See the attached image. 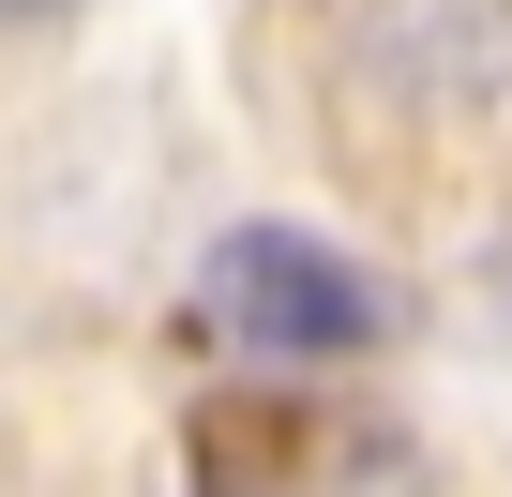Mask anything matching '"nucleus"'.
Listing matches in <instances>:
<instances>
[{
  "label": "nucleus",
  "instance_id": "nucleus-4",
  "mask_svg": "<svg viewBox=\"0 0 512 497\" xmlns=\"http://www.w3.org/2000/svg\"><path fill=\"white\" fill-rule=\"evenodd\" d=\"M31 16H61V0H0V31H31Z\"/></svg>",
  "mask_w": 512,
  "mask_h": 497
},
{
  "label": "nucleus",
  "instance_id": "nucleus-2",
  "mask_svg": "<svg viewBox=\"0 0 512 497\" xmlns=\"http://www.w3.org/2000/svg\"><path fill=\"white\" fill-rule=\"evenodd\" d=\"M347 76L407 121H482L512 91V0H347Z\"/></svg>",
  "mask_w": 512,
  "mask_h": 497
},
{
  "label": "nucleus",
  "instance_id": "nucleus-3",
  "mask_svg": "<svg viewBox=\"0 0 512 497\" xmlns=\"http://www.w3.org/2000/svg\"><path fill=\"white\" fill-rule=\"evenodd\" d=\"M287 497H437V452H422L407 422H377V407H332V422L302 437Z\"/></svg>",
  "mask_w": 512,
  "mask_h": 497
},
{
  "label": "nucleus",
  "instance_id": "nucleus-1",
  "mask_svg": "<svg viewBox=\"0 0 512 497\" xmlns=\"http://www.w3.org/2000/svg\"><path fill=\"white\" fill-rule=\"evenodd\" d=\"M211 332L256 347V362H287V377H317V362H362L392 317H377V287L317 226H226L211 241Z\"/></svg>",
  "mask_w": 512,
  "mask_h": 497
}]
</instances>
